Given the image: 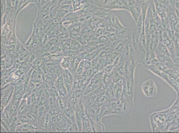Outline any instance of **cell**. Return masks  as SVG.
Masks as SVG:
<instances>
[{
  "label": "cell",
  "instance_id": "cell-17",
  "mask_svg": "<svg viewBox=\"0 0 179 133\" xmlns=\"http://www.w3.org/2000/svg\"><path fill=\"white\" fill-rule=\"evenodd\" d=\"M100 85H95L90 83L84 90V96L94 92Z\"/></svg>",
  "mask_w": 179,
  "mask_h": 133
},
{
  "label": "cell",
  "instance_id": "cell-18",
  "mask_svg": "<svg viewBox=\"0 0 179 133\" xmlns=\"http://www.w3.org/2000/svg\"><path fill=\"white\" fill-rule=\"evenodd\" d=\"M72 6L73 12H77L82 10L84 6L82 4V0H72Z\"/></svg>",
  "mask_w": 179,
  "mask_h": 133
},
{
  "label": "cell",
  "instance_id": "cell-21",
  "mask_svg": "<svg viewBox=\"0 0 179 133\" xmlns=\"http://www.w3.org/2000/svg\"><path fill=\"white\" fill-rule=\"evenodd\" d=\"M82 132H92V128H91V124L90 121L88 120H83V131Z\"/></svg>",
  "mask_w": 179,
  "mask_h": 133
},
{
  "label": "cell",
  "instance_id": "cell-23",
  "mask_svg": "<svg viewBox=\"0 0 179 133\" xmlns=\"http://www.w3.org/2000/svg\"><path fill=\"white\" fill-rule=\"evenodd\" d=\"M82 46L76 39L71 40V50L74 51L79 52L81 49Z\"/></svg>",
  "mask_w": 179,
  "mask_h": 133
},
{
  "label": "cell",
  "instance_id": "cell-3",
  "mask_svg": "<svg viewBox=\"0 0 179 133\" xmlns=\"http://www.w3.org/2000/svg\"><path fill=\"white\" fill-rule=\"evenodd\" d=\"M142 91L147 97H154L157 95L158 90L155 82L152 80L145 81L142 85Z\"/></svg>",
  "mask_w": 179,
  "mask_h": 133
},
{
  "label": "cell",
  "instance_id": "cell-30",
  "mask_svg": "<svg viewBox=\"0 0 179 133\" xmlns=\"http://www.w3.org/2000/svg\"><path fill=\"white\" fill-rule=\"evenodd\" d=\"M152 19H153V22H154V24H155L156 28L161 27L162 19H161L160 17H159L158 16H157L155 17V18Z\"/></svg>",
  "mask_w": 179,
  "mask_h": 133
},
{
  "label": "cell",
  "instance_id": "cell-35",
  "mask_svg": "<svg viewBox=\"0 0 179 133\" xmlns=\"http://www.w3.org/2000/svg\"><path fill=\"white\" fill-rule=\"evenodd\" d=\"M157 1L165 6H168L169 5L170 0H157Z\"/></svg>",
  "mask_w": 179,
  "mask_h": 133
},
{
  "label": "cell",
  "instance_id": "cell-15",
  "mask_svg": "<svg viewBox=\"0 0 179 133\" xmlns=\"http://www.w3.org/2000/svg\"><path fill=\"white\" fill-rule=\"evenodd\" d=\"M54 86L57 88V90L62 88L65 86L62 74L60 75L59 76H58L57 79L54 81Z\"/></svg>",
  "mask_w": 179,
  "mask_h": 133
},
{
  "label": "cell",
  "instance_id": "cell-1",
  "mask_svg": "<svg viewBox=\"0 0 179 133\" xmlns=\"http://www.w3.org/2000/svg\"><path fill=\"white\" fill-rule=\"evenodd\" d=\"M15 86L12 84L5 85L1 89V112L5 109L12 98Z\"/></svg>",
  "mask_w": 179,
  "mask_h": 133
},
{
  "label": "cell",
  "instance_id": "cell-14",
  "mask_svg": "<svg viewBox=\"0 0 179 133\" xmlns=\"http://www.w3.org/2000/svg\"><path fill=\"white\" fill-rule=\"evenodd\" d=\"M145 67L147 70L151 71L158 76L161 78L162 71L160 70L157 66L152 64H145Z\"/></svg>",
  "mask_w": 179,
  "mask_h": 133
},
{
  "label": "cell",
  "instance_id": "cell-7",
  "mask_svg": "<svg viewBox=\"0 0 179 133\" xmlns=\"http://www.w3.org/2000/svg\"><path fill=\"white\" fill-rule=\"evenodd\" d=\"M153 2L155 4L158 16L160 17L161 19L167 18V10L168 6L163 5L157 0H153Z\"/></svg>",
  "mask_w": 179,
  "mask_h": 133
},
{
  "label": "cell",
  "instance_id": "cell-28",
  "mask_svg": "<svg viewBox=\"0 0 179 133\" xmlns=\"http://www.w3.org/2000/svg\"><path fill=\"white\" fill-rule=\"evenodd\" d=\"M116 70L121 76L126 77V72L124 66H115Z\"/></svg>",
  "mask_w": 179,
  "mask_h": 133
},
{
  "label": "cell",
  "instance_id": "cell-22",
  "mask_svg": "<svg viewBox=\"0 0 179 133\" xmlns=\"http://www.w3.org/2000/svg\"><path fill=\"white\" fill-rule=\"evenodd\" d=\"M85 60H82L79 63L78 66L77 67L75 74L77 75H81L83 74L85 68Z\"/></svg>",
  "mask_w": 179,
  "mask_h": 133
},
{
  "label": "cell",
  "instance_id": "cell-27",
  "mask_svg": "<svg viewBox=\"0 0 179 133\" xmlns=\"http://www.w3.org/2000/svg\"><path fill=\"white\" fill-rule=\"evenodd\" d=\"M76 40L79 43V44H81L82 47H85V46H86V45L88 44V42H87L86 39L85 38V37H84V36L81 35L79 36L77 38Z\"/></svg>",
  "mask_w": 179,
  "mask_h": 133
},
{
  "label": "cell",
  "instance_id": "cell-5",
  "mask_svg": "<svg viewBox=\"0 0 179 133\" xmlns=\"http://www.w3.org/2000/svg\"><path fill=\"white\" fill-rule=\"evenodd\" d=\"M136 57L138 63L143 64H145L146 58L147 53V51L145 47L141 44L139 41L138 46L136 50Z\"/></svg>",
  "mask_w": 179,
  "mask_h": 133
},
{
  "label": "cell",
  "instance_id": "cell-13",
  "mask_svg": "<svg viewBox=\"0 0 179 133\" xmlns=\"http://www.w3.org/2000/svg\"><path fill=\"white\" fill-rule=\"evenodd\" d=\"M155 53L161 54L165 55L168 57H171V54L169 52V50L167 47L162 42H160L155 50Z\"/></svg>",
  "mask_w": 179,
  "mask_h": 133
},
{
  "label": "cell",
  "instance_id": "cell-6",
  "mask_svg": "<svg viewBox=\"0 0 179 133\" xmlns=\"http://www.w3.org/2000/svg\"><path fill=\"white\" fill-rule=\"evenodd\" d=\"M155 54L158 60L162 62L168 68V69H173L175 68L176 64L174 63L172 58H171V57L158 53H155Z\"/></svg>",
  "mask_w": 179,
  "mask_h": 133
},
{
  "label": "cell",
  "instance_id": "cell-4",
  "mask_svg": "<svg viewBox=\"0 0 179 133\" xmlns=\"http://www.w3.org/2000/svg\"><path fill=\"white\" fill-rule=\"evenodd\" d=\"M98 96L93 92L84 96L82 99V103L85 110L88 111L90 107L95 103Z\"/></svg>",
  "mask_w": 179,
  "mask_h": 133
},
{
  "label": "cell",
  "instance_id": "cell-32",
  "mask_svg": "<svg viewBox=\"0 0 179 133\" xmlns=\"http://www.w3.org/2000/svg\"><path fill=\"white\" fill-rule=\"evenodd\" d=\"M92 62H91L90 60H85V68H84V71L90 69V68H91V66H92Z\"/></svg>",
  "mask_w": 179,
  "mask_h": 133
},
{
  "label": "cell",
  "instance_id": "cell-19",
  "mask_svg": "<svg viewBox=\"0 0 179 133\" xmlns=\"http://www.w3.org/2000/svg\"><path fill=\"white\" fill-rule=\"evenodd\" d=\"M151 64H154L162 71H165L168 69V68L162 62L159 61L156 57L151 61Z\"/></svg>",
  "mask_w": 179,
  "mask_h": 133
},
{
  "label": "cell",
  "instance_id": "cell-10",
  "mask_svg": "<svg viewBox=\"0 0 179 133\" xmlns=\"http://www.w3.org/2000/svg\"><path fill=\"white\" fill-rule=\"evenodd\" d=\"M107 22H108L109 24H110L113 27L114 29L116 30V32L121 30L124 27L119 21L117 16L114 13H113L111 17L110 18Z\"/></svg>",
  "mask_w": 179,
  "mask_h": 133
},
{
  "label": "cell",
  "instance_id": "cell-12",
  "mask_svg": "<svg viewBox=\"0 0 179 133\" xmlns=\"http://www.w3.org/2000/svg\"><path fill=\"white\" fill-rule=\"evenodd\" d=\"M122 103V102H121ZM122 103L123 115L129 116L132 113L134 107L133 100H128Z\"/></svg>",
  "mask_w": 179,
  "mask_h": 133
},
{
  "label": "cell",
  "instance_id": "cell-37",
  "mask_svg": "<svg viewBox=\"0 0 179 133\" xmlns=\"http://www.w3.org/2000/svg\"><path fill=\"white\" fill-rule=\"evenodd\" d=\"M21 1V0H17V1H18V2H19V1Z\"/></svg>",
  "mask_w": 179,
  "mask_h": 133
},
{
  "label": "cell",
  "instance_id": "cell-11",
  "mask_svg": "<svg viewBox=\"0 0 179 133\" xmlns=\"http://www.w3.org/2000/svg\"><path fill=\"white\" fill-rule=\"evenodd\" d=\"M157 16L158 15L155 4L153 2V0H152L151 2L149 3L148 8H147L146 18L150 20L154 18Z\"/></svg>",
  "mask_w": 179,
  "mask_h": 133
},
{
  "label": "cell",
  "instance_id": "cell-25",
  "mask_svg": "<svg viewBox=\"0 0 179 133\" xmlns=\"http://www.w3.org/2000/svg\"><path fill=\"white\" fill-rule=\"evenodd\" d=\"M6 8H7L6 0H1V18H2L6 14Z\"/></svg>",
  "mask_w": 179,
  "mask_h": 133
},
{
  "label": "cell",
  "instance_id": "cell-34",
  "mask_svg": "<svg viewBox=\"0 0 179 133\" xmlns=\"http://www.w3.org/2000/svg\"><path fill=\"white\" fill-rule=\"evenodd\" d=\"M120 55H119L114 60L113 63L112 64V65H113L114 66H116L118 65V64H119V59H120Z\"/></svg>",
  "mask_w": 179,
  "mask_h": 133
},
{
  "label": "cell",
  "instance_id": "cell-29",
  "mask_svg": "<svg viewBox=\"0 0 179 133\" xmlns=\"http://www.w3.org/2000/svg\"><path fill=\"white\" fill-rule=\"evenodd\" d=\"M68 132H79L78 126L76 123H73L67 131Z\"/></svg>",
  "mask_w": 179,
  "mask_h": 133
},
{
  "label": "cell",
  "instance_id": "cell-9",
  "mask_svg": "<svg viewBox=\"0 0 179 133\" xmlns=\"http://www.w3.org/2000/svg\"><path fill=\"white\" fill-rule=\"evenodd\" d=\"M134 28L124 27L121 30L116 32L118 39H127L131 37Z\"/></svg>",
  "mask_w": 179,
  "mask_h": 133
},
{
  "label": "cell",
  "instance_id": "cell-26",
  "mask_svg": "<svg viewBox=\"0 0 179 133\" xmlns=\"http://www.w3.org/2000/svg\"><path fill=\"white\" fill-rule=\"evenodd\" d=\"M68 32L69 34V37L71 40H75L80 35V33L73 30H68Z\"/></svg>",
  "mask_w": 179,
  "mask_h": 133
},
{
  "label": "cell",
  "instance_id": "cell-36",
  "mask_svg": "<svg viewBox=\"0 0 179 133\" xmlns=\"http://www.w3.org/2000/svg\"><path fill=\"white\" fill-rule=\"evenodd\" d=\"M136 2H138L141 3V2H140V0H136Z\"/></svg>",
  "mask_w": 179,
  "mask_h": 133
},
{
  "label": "cell",
  "instance_id": "cell-33",
  "mask_svg": "<svg viewBox=\"0 0 179 133\" xmlns=\"http://www.w3.org/2000/svg\"><path fill=\"white\" fill-rule=\"evenodd\" d=\"M47 103V100L46 99L45 97H41L40 99V101H39V106H43Z\"/></svg>",
  "mask_w": 179,
  "mask_h": 133
},
{
  "label": "cell",
  "instance_id": "cell-20",
  "mask_svg": "<svg viewBox=\"0 0 179 133\" xmlns=\"http://www.w3.org/2000/svg\"><path fill=\"white\" fill-rule=\"evenodd\" d=\"M65 117V114L64 113H62L61 112L57 114V115H54L52 116L51 119H52V122H54V123H57V122H61Z\"/></svg>",
  "mask_w": 179,
  "mask_h": 133
},
{
  "label": "cell",
  "instance_id": "cell-2",
  "mask_svg": "<svg viewBox=\"0 0 179 133\" xmlns=\"http://www.w3.org/2000/svg\"><path fill=\"white\" fill-rule=\"evenodd\" d=\"M109 11L126 10L128 11V6L125 0H104L103 8Z\"/></svg>",
  "mask_w": 179,
  "mask_h": 133
},
{
  "label": "cell",
  "instance_id": "cell-31",
  "mask_svg": "<svg viewBox=\"0 0 179 133\" xmlns=\"http://www.w3.org/2000/svg\"><path fill=\"white\" fill-rule=\"evenodd\" d=\"M114 67H115V66L112 64L107 65L104 68L105 73L111 74L113 70Z\"/></svg>",
  "mask_w": 179,
  "mask_h": 133
},
{
  "label": "cell",
  "instance_id": "cell-16",
  "mask_svg": "<svg viewBox=\"0 0 179 133\" xmlns=\"http://www.w3.org/2000/svg\"><path fill=\"white\" fill-rule=\"evenodd\" d=\"M61 67L64 70L70 69L71 67L70 57H65L62 60L60 63Z\"/></svg>",
  "mask_w": 179,
  "mask_h": 133
},
{
  "label": "cell",
  "instance_id": "cell-8",
  "mask_svg": "<svg viewBox=\"0 0 179 133\" xmlns=\"http://www.w3.org/2000/svg\"><path fill=\"white\" fill-rule=\"evenodd\" d=\"M24 87L22 83L16 85L12 99L16 101H21L24 96Z\"/></svg>",
  "mask_w": 179,
  "mask_h": 133
},
{
  "label": "cell",
  "instance_id": "cell-24",
  "mask_svg": "<svg viewBox=\"0 0 179 133\" xmlns=\"http://www.w3.org/2000/svg\"><path fill=\"white\" fill-rule=\"evenodd\" d=\"M126 42V39H122V41L119 42V44L114 48L115 51L118 52L119 54H121L123 50L124 45H125Z\"/></svg>",
  "mask_w": 179,
  "mask_h": 133
}]
</instances>
